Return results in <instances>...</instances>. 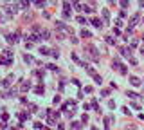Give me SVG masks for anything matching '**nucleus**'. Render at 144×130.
I'll return each mask as SVG.
<instances>
[{"label":"nucleus","mask_w":144,"mask_h":130,"mask_svg":"<svg viewBox=\"0 0 144 130\" xmlns=\"http://www.w3.org/2000/svg\"><path fill=\"white\" fill-rule=\"evenodd\" d=\"M56 27H58V29L61 31V32H65V34H70V36L74 34V32H72V29H70L68 25H65L63 22H56Z\"/></svg>","instance_id":"obj_3"},{"label":"nucleus","mask_w":144,"mask_h":130,"mask_svg":"<svg viewBox=\"0 0 144 130\" xmlns=\"http://www.w3.org/2000/svg\"><path fill=\"white\" fill-rule=\"evenodd\" d=\"M29 89H31V83H27V81H24V83L20 85V90H22V92H27Z\"/></svg>","instance_id":"obj_8"},{"label":"nucleus","mask_w":144,"mask_h":130,"mask_svg":"<svg viewBox=\"0 0 144 130\" xmlns=\"http://www.w3.org/2000/svg\"><path fill=\"white\" fill-rule=\"evenodd\" d=\"M86 121H88V116L85 114V116H83V118H81V123H86Z\"/></svg>","instance_id":"obj_29"},{"label":"nucleus","mask_w":144,"mask_h":130,"mask_svg":"<svg viewBox=\"0 0 144 130\" xmlns=\"http://www.w3.org/2000/svg\"><path fill=\"white\" fill-rule=\"evenodd\" d=\"M43 130H50V128H43Z\"/></svg>","instance_id":"obj_32"},{"label":"nucleus","mask_w":144,"mask_h":130,"mask_svg":"<svg viewBox=\"0 0 144 130\" xmlns=\"http://www.w3.org/2000/svg\"><path fill=\"white\" fill-rule=\"evenodd\" d=\"M85 56H88V58L92 60V62H96V63H97V62H99V51H97L94 45L88 43V45H85Z\"/></svg>","instance_id":"obj_1"},{"label":"nucleus","mask_w":144,"mask_h":130,"mask_svg":"<svg viewBox=\"0 0 144 130\" xmlns=\"http://www.w3.org/2000/svg\"><path fill=\"white\" fill-rule=\"evenodd\" d=\"M141 54H144V47H141Z\"/></svg>","instance_id":"obj_31"},{"label":"nucleus","mask_w":144,"mask_h":130,"mask_svg":"<svg viewBox=\"0 0 144 130\" xmlns=\"http://www.w3.org/2000/svg\"><path fill=\"white\" fill-rule=\"evenodd\" d=\"M83 11H85V13H92L94 9H92V7H88V6H83Z\"/></svg>","instance_id":"obj_25"},{"label":"nucleus","mask_w":144,"mask_h":130,"mask_svg":"<svg viewBox=\"0 0 144 130\" xmlns=\"http://www.w3.org/2000/svg\"><path fill=\"white\" fill-rule=\"evenodd\" d=\"M94 80H96V83H97V85H101V81H103V80H101V76H99V74H96V76H94Z\"/></svg>","instance_id":"obj_19"},{"label":"nucleus","mask_w":144,"mask_h":130,"mask_svg":"<svg viewBox=\"0 0 144 130\" xmlns=\"http://www.w3.org/2000/svg\"><path fill=\"white\" fill-rule=\"evenodd\" d=\"M126 96H128V98H132V99H137V98H141V96L137 94V92H130V90H128V94H126Z\"/></svg>","instance_id":"obj_13"},{"label":"nucleus","mask_w":144,"mask_h":130,"mask_svg":"<svg viewBox=\"0 0 144 130\" xmlns=\"http://www.w3.org/2000/svg\"><path fill=\"white\" fill-rule=\"evenodd\" d=\"M76 20H77V22H79V24H85V22H86V20H85V18H83V16H77V18H76Z\"/></svg>","instance_id":"obj_28"},{"label":"nucleus","mask_w":144,"mask_h":130,"mask_svg":"<svg viewBox=\"0 0 144 130\" xmlns=\"http://www.w3.org/2000/svg\"><path fill=\"white\" fill-rule=\"evenodd\" d=\"M63 7H65V11L68 13V9H70V2H63Z\"/></svg>","instance_id":"obj_23"},{"label":"nucleus","mask_w":144,"mask_h":130,"mask_svg":"<svg viewBox=\"0 0 144 130\" xmlns=\"http://www.w3.org/2000/svg\"><path fill=\"white\" fill-rule=\"evenodd\" d=\"M130 83H132L133 87H139V85H141V80H139L137 76H130Z\"/></svg>","instance_id":"obj_6"},{"label":"nucleus","mask_w":144,"mask_h":130,"mask_svg":"<svg viewBox=\"0 0 144 130\" xmlns=\"http://www.w3.org/2000/svg\"><path fill=\"white\" fill-rule=\"evenodd\" d=\"M18 38H16V34H7V42L9 43H13V42H16Z\"/></svg>","instance_id":"obj_12"},{"label":"nucleus","mask_w":144,"mask_h":130,"mask_svg":"<svg viewBox=\"0 0 144 130\" xmlns=\"http://www.w3.org/2000/svg\"><path fill=\"white\" fill-rule=\"evenodd\" d=\"M85 71H86L88 74H90V76H92V78H94V76H96V74H97V72L94 71V69H92V67H90V65H86V67H85Z\"/></svg>","instance_id":"obj_9"},{"label":"nucleus","mask_w":144,"mask_h":130,"mask_svg":"<svg viewBox=\"0 0 144 130\" xmlns=\"http://www.w3.org/2000/svg\"><path fill=\"white\" fill-rule=\"evenodd\" d=\"M126 130H137V128H133V127H128V128H126Z\"/></svg>","instance_id":"obj_30"},{"label":"nucleus","mask_w":144,"mask_h":130,"mask_svg":"<svg viewBox=\"0 0 144 130\" xmlns=\"http://www.w3.org/2000/svg\"><path fill=\"white\" fill-rule=\"evenodd\" d=\"M121 53H123V56L132 58V47H123V49H121Z\"/></svg>","instance_id":"obj_5"},{"label":"nucleus","mask_w":144,"mask_h":130,"mask_svg":"<svg viewBox=\"0 0 144 130\" xmlns=\"http://www.w3.org/2000/svg\"><path fill=\"white\" fill-rule=\"evenodd\" d=\"M103 16H105V20H106V22H108V18H110V13H108V11H106V9H103Z\"/></svg>","instance_id":"obj_20"},{"label":"nucleus","mask_w":144,"mask_h":130,"mask_svg":"<svg viewBox=\"0 0 144 130\" xmlns=\"http://www.w3.org/2000/svg\"><path fill=\"white\" fill-rule=\"evenodd\" d=\"M34 92H36V94H43V87H36Z\"/></svg>","instance_id":"obj_22"},{"label":"nucleus","mask_w":144,"mask_h":130,"mask_svg":"<svg viewBox=\"0 0 144 130\" xmlns=\"http://www.w3.org/2000/svg\"><path fill=\"white\" fill-rule=\"evenodd\" d=\"M50 53H52V56H54V58H59V51H58V49H52Z\"/></svg>","instance_id":"obj_18"},{"label":"nucleus","mask_w":144,"mask_h":130,"mask_svg":"<svg viewBox=\"0 0 144 130\" xmlns=\"http://www.w3.org/2000/svg\"><path fill=\"white\" fill-rule=\"evenodd\" d=\"M81 36H83V38H90V36H92V34H90V31H86V29H83V31H81Z\"/></svg>","instance_id":"obj_14"},{"label":"nucleus","mask_w":144,"mask_h":130,"mask_svg":"<svg viewBox=\"0 0 144 130\" xmlns=\"http://www.w3.org/2000/svg\"><path fill=\"white\" fill-rule=\"evenodd\" d=\"M2 85H4V87H9V85H11V76H9V78H6V80L2 81Z\"/></svg>","instance_id":"obj_17"},{"label":"nucleus","mask_w":144,"mask_h":130,"mask_svg":"<svg viewBox=\"0 0 144 130\" xmlns=\"http://www.w3.org/2000/svg\"><path fill=\"white\" fill-rule=\"evenodd\" d=\"M92 108H94V110H99V105H97V101H92Z\"/></svg>","instance_id":"obj_26"},{"label":"nucleus","mask_w":144,"mask_h":130,"mask_svg":"<svg viewBox=\"0 0 144 130\" xmlns=\"http://www.w3.org/2000/svg\"><path fill=\"white\" fill-rule=\"evenodd\" d=\"M29 38H31V42H38V40H40V36H36V34H29Z\"/></svg>","instance_id":"obj_21"},{"label":"nucleus","mask_w":144,"mask_h":130,"mask_svg":"<svg viewBox=\"0 0 144 130\" xmlns=\"http://www.w3.org/2000/svg\"><path fill=\"white\" fill-rule=\"evenodd\" d=\"M72 128H74V130H81V123H79V121H74V123H72Z\"/></svg>","instance_id":"obj_16"},{"label":"nucleus","mask_w":144,"mask_h":130,"mask_svg":"<svg viewBox=\"0 0 144 130\" xmlns=\"http://www.w3.org/2000/svg\"><path fill=\"white\" fill-rule=\"evenodd\" d=\"M40 53L43 54V56H47V54L50 53V49H47V47H40Z\"/></svg>","instance_id":"obj_15"},{"label":"nucleus","mask_w":144,"mask_h":130,"mask_svg":"<svg viewBox=\"0 0 144 130\" xmlns=\"http://www.w3.org/2000/svg\"><path fill=\"white\" fill-rule=\"evenodd\" d=\"M49 36H50V32H49L47 29H43V31H41V34H40V38H43V40H47V38H49Z\"/></svg>","instance_id":"obj_10"},{"label":"nucleus","mask_w":144,"mask_h":130,"mask_svg":"<svg viewBox=\"0 0 144 130\" xmlns=\"http://www.w3.org/2000/svg\"><path fill=\"white\" fill-rule=\"evenodd\" d=\"M106 42H108V43H110V45H114V43H115V40L112 38V36H106Z\"/></svg>","instance_id":"obj_24"},{"label":"nucleus","mask_w":144,"mask_h":130,"mask_svg":"<svg viewBox=\"0 0 144 130\" xmlns=\"http://www.w3.org/2000/svg\"><path fill=\"white\" fill-rule=\"evenodd\" d=\"M13 63V53L11 51H4L0 54V65H11Z\"/></svg>","instance_id":"obj_2"},{"label":"nucleus","mask_w":144,"mask_h":130,"mask_svg":"<svg viewBox=\"0 0 144 130\" xmlns=\"http://www.w3.org/2000/svg\"><path fill=\"white\" fill-rule=\"evenodd\" d=\"M137 22H139V13H137V15H133L132 18H130V29H132V27H133V25H135V24H137Z\"/></svg>","instance_id":"obj_7"},{"label":"nucleus","mask_w":144,"mask_h":130,"mask_svg":"<svg viewBox=\"0 0 144 130\" xmlns=\"http://www.w3.org/2000/svg\"><path fill=\"white\" fill-rule=\"evenodd\" d=\"M24 60H25L27 63H32V58H31V56H27V54H25V56H24Z\"/></svg>","instance_id":"obj_27"},{"label":"nucleus","mask_w":144,"mask_h":130,"mask_svg":"<svg viewBox=\"0 0 144 130\" xmlns=\"http://www.w3.org/2000/svg\"><path fill=\"white\" fill-rule=\"evenodd\" d=\"M92 24H94V27H103V22H101L99 18H94V20H92Z\"/></svg>","instance_id":"obj_11"},{"label":"nucleus","mask_w":144,"mask_h":130,"mask_svg":"<svg viewBox=\"0 0 144 130\" xmlns=\"http://www.w3.org/2000/svg\"><path fill=\"white\" fill-rule=\"evenodd\" d=\"M112 65H114V69H117L121 74H126V72H128V71H126V67H124V65L121 63V62H117V60H114V63H112Z\"/></svg>","instance_id":"obj_4"}]
</instances>
